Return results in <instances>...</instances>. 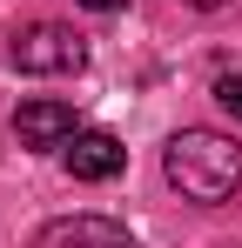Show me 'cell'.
<instances>
[{
    "label": "cell",
    "instance_id": "52a82bcc",
    "mask_svg": "<svg viewBox=\"0 0 242 248\" xmlns=\"http://www.w3.org/2000/svg\"><path fill=\"white\" fill-rule=\"evenodd\" d=\"M81 7H94V14H115V7H121V0H81Z\"/></svg>",
    "mask_w": 242,
    "mask_h": 248
},
{
    "label": "cell",
    "instance_id": "8992f818",
    "mask_svg": "<svg viewBox=\"0 0 242 248\" xmlns=\"http://www.w3.org/2000/svg\"><path fill=\"white\" fill-rule=\"evenodd\" d=\"M215 101H222V108L242 121V74H222V81H215Z\"/></svg>",
    "mask_w": 242,
    "mask_h": 248
},
{
    "label": "cell",
    "instance_id": "6da1fadb",
    "mask_svg": "<svg viewBox=\"0 0 242 248\" xmlns=\"http://www.w3.org/2000/svg\"><path fill=\"white\" fill-rule=\"evenodd\" d=\"M161 168L189 202H229L242 188V148L229 134H215V127H182L161 148Z\"/></svg>",
    "mask_w": 242,
    "mask_h": 248
},
{
    "label": "cell",
    "instance_id": "ba28073f",
    "mask_svg": "<svg viewBox=\"0 0 242 248\" xmlns=\"http://www.w3.org/2000/svg\"><path fill=\"white\" fill-rule=\"evenodd\" d=\"M195 7H222V0H195Z\"/></svg>",
    "mask_w": 242,
    "mask_h": 248
},
{
    "label": "cell",
    "instance_id": "277c9868",
    "mask_svg": "<svg viewBox=\"0 0 242 248\" xmlns=\"http://www.w3.org/2000/svg\"><path fill=\"white\" fill-rule=\"evenodd\" d=\"M40 248H135V235L108 215H74V221H54L40 235Z\"/></svg>",
    "mask_w": 242,
    "mask_h": 248
},
{
    "label": "cell",
    "instance_id": "7a4b0ae2",
    "mask_svg": "<svg viewBox=\"0 0 242 248\" xmlns=\"http://www.w3.org/2000/svg\"><path fill=\"white\" fill-rule=\"evenodd\" d=\"M14 61L27 67V74H81L87 67V47H81L74 27H27L20 41H14Z\"/></svg>",
    "mask_w": 242,
    "mask_h": 248
},
{
    "label": "cell",
    "instance_id": "5b68a950",
    "mask_svg": "<svg viewBox=\"0 0 242 248\" xmlns=\"http://www.w3.org/2000/svg\"><path fill=\"white\" fill-rule=\"evenodd\" d=\"M14 127L27 148H61V141H74V108L68 101H27L14 114Z\"/></svg>",
    "mask_w": 242,
    "mask_h": 248
},
{
    "label": "cell",
    "instance_id": "3957f363",
    "mask_svg": "<svg viewBox=\"0 0 242 248\" xmlns=\"http://www.w3.org/2000/svg\"><path fill=\"white\" fill-rule=\"evenodd\" d=\"M121 168H128V148H121L108 127H87V134L68 141V174L74 181H115Z\"/></svg>",
    "mask_w": 242,
    "mask_h": 248
}]
</instances>
